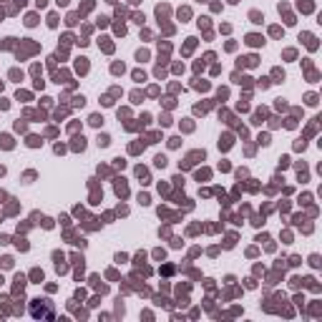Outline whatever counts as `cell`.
Wrapping results in <instances>:
<instances>
[{"mask_svg":"<svg viewBox=\"0 0 322 322\" xmlns=\"http://www.w3.org/2000/svg\"><path fill=\"white\" fill-rule=\"evenodd\" d=\"M247 43H249V45H262L264 41H262L259 35H249V38H247Z\"/></svg>","mask_w":322,"mask_h":322,"instance_id":"6da1fadb","label":"cell"},{"mask_svg":"<svg viewBox=\"0 0 322 322\" xmlns=\"http://www.w3.org/2000/svg\"><path fill=\"white\" fill-rule=\"evenodd\" d=\"M116 194H118V196H126V184H123V179L116 184Z\"/></svg>","mask_w":322,"mask_h":322,"instance_id":"7a4b0ae2","label":"cell"},{"mask_svg":"<svg viewBox=\"0 0 322 322\" xmlns=\"http://www.w3.org/2000/svg\"><path fill=\"white\" fill-rule=\"evenodd\" d=\"M75 68H78V73H86V68H88L86 58H78V63H75Z\"/></svg>","mask_w":322,"mask_h":322,"instance_id":"3957f363","label":"cell"},{"mask_svg":"<svg viewBox=\"0 0 322 322\" xmlns=\"http://www.w3.org/2000/svg\"><path fill=\"white\" fill-rule=\"evenodd\" d=\"M0 146H3V148H10V146H13L10 136H0Z\"/></svg>","mask_w":322,"mask_h":322,"instance_id":"277c9868","label":"cell"},{"mask_svg":"<svg viewBox=\"0 0 322 322\" xmlns=\"http://www.w3.org/2000/svg\"><path fill=\"white\" fill-rule=\"evenodd\" d=\"M83 146H86V139H83V136H81V139H75L73 148H81V151H83Z\"/></svg>","mask_w":322,"mask_h":322,"instance_id":"5b68a950","label":"cell"},{"mask_svg":"<svg viewBox=\"0 0 322 322\" xmlns=\"http://www.w3.org/2000/svg\"><path fill=\"white\" fill-rule=\"evenodd\" d=\"M249 18H252V20H254V23H262V15H259L257 10H254V13H249Z\"/></svg>","mask_w":322,"mask_h":322,"instance_id":"8992f818","label":"cell"},{"mask_svg":"<svg viewBox=\"0 0 322 322\" xmlns=\"http://www.w3.org/2000/svg\"><path fill=\"white\" fill-rule=\"evenodd\" d=\"M101 121H103L101 116H91V123H93V126H101Z\"/></svg>","mask_w":322,"mask_h":322,"instance_id":"52a82bcc","label":"cell"},{"mask_svg":"<svg viewBox=\"0 0 322 322\" xmlns=\"http://www.w3.org/2000/svg\"><path fill=\"white\" fill-rule=\"evenodd\" d=\"M28 144H30V146H38V144H41V139H38V136H30Z\"/></svg>","mask_w":322,"mask_h":322,"instance_id":"ba28073f","label":"cell"},{"mask_svg":"<svg viewBox=\"0 0 322 322\" xmlns=\"http://www.w3.org/2000/svg\"><path fill=\"white\" fill-rule=\"evenodd\" d=\"M98 146H108V136H98Z\"/></svg>","mask_w":322,"mask_h":322,"instance_id":"9c48e42d","label":"cell"},{"mask_svg":"<svg viewBox=\"0 0 322 322\" xmlns=\"http://www.w3.org/2000/svg\"><path fill=\"white\" fill-rule=\"evenodd\" d=\"M156 166H161V169H164V166H166V159H164V156H156Z\"/></svg>","mask_w":322,"mask_h":322,"instance_id":"30bf717a","label":"cell"},{"mask_svg":"<svg viewBox=\"0 0 322 322\" xmlns=\"http://www.w3.org/2000/svg\"><path fill=\"white\" fill-rule=\"evenodd\" d=\"M307 103H310V106H315V103H317V96H312V93H310V96H307Z\"/></svg>","mask_w":322,"mask_h":322,"instance_id":"8fae6325","label":"cell"}]
</instances>
